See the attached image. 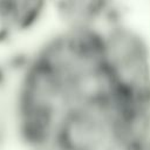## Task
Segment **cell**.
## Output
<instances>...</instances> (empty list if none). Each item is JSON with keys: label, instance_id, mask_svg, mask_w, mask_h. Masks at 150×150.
Here are the masks:
<instances>
[{"label": "cell", "instance_id": "6da1fadb", "mask_svg": "<svg viewBox=\"0 0 150 150\" xmlns=\"http://www.w3.org/2000/svg\"><path fill=\"white\" fill-rule=\"evenodd\" d=\"M34 150H59V149H55V148H35Z\"/></svg>", "mask_w": 150, "mask_h": 150}]
</instances>
